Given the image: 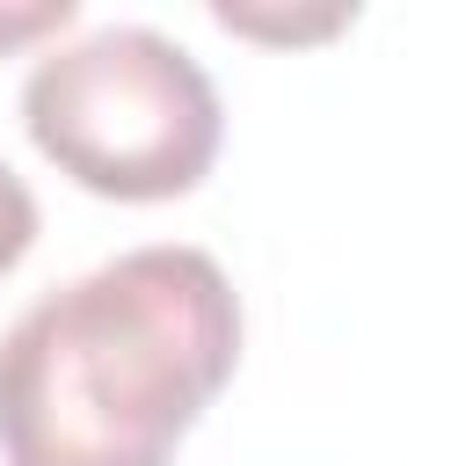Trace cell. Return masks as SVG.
I'll list each match as a JSON object with an SVG mask.
<instances>
[{
    "instance_id": "1",
    "label": "cell",
    "mask_w": 466,
    "mask_h": 466,
    "mask_svg": "<svg viewBox=\"0 0 466 466\" xmlns=\"http://www.w3.org/2000/svg\"><path fill=\"white\" fill-rule=\"evenodd\" d=\"M240 364V299L204 248L153 240L22 306L0 335L7 466H175Z\"/></svg>"
},
{
    "instance_id": "2",
    "label": "cell",
    "mask_w": 466,
    "mask_h": 466,
    "mask_svg": "<svg viewBox=\"0 0 466 466\" xmlns=\"http://www.w3.org/2000/svg\"><path fill=\"white\" fill-rule=\"evenodd\" d=\"M22 124L58 175L116 204L197 189L226 131L211 73L146 22H109L44 51L22 80Z\"/></svg>"
},
{
    "instance_id": "4",
    "label": "cell",
    "mask_w": 466,
    "mask_h": 466,
    "mask_svg": "<svg viewBox=\"0 0 466 466\" xmlns=\"http://www.w3.org/2000/svg\"><path fill=\"white\" fill-rule=\"evenodd\" d=\"M80 7L73 0H22V7H0V51L7 44H29V36H44V29H66Z\"/></svg>"
},
{
    "instance_id": "3",
    "label": "cell",
    "mask_w": 466,
    "mask_h": 466,
    "mask_svg": "<svg viewBox=\"0 0 466 466\" xmlns=\"http://www.w3.org/2000/svg\"><path fill=\"white\" fill-rule=\"evenodd\" d=\"M29 240H36V197H29V182L0 160V277L29 255Z\"/></svg>"
}]
</instances>
